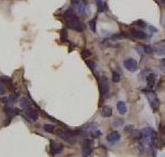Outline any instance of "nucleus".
<instances>
[{"mask_svg":"<svg viewBox=\"0 0 165 157\" xmlns=\"http://www.w3.org/2000/svg\"><path fill=\"white\" fill-rule=\"evenodd\" d=\"M57 135L65 142L70 143V144H75L77 142V134L73 131H68V130H57Z\"/></svg>","mask_w":165,"mask_h":157,"instance_id":"nucleus-1","label":"nucleus"},{"mask_svg":"<svg viewBox=\"0 0 165 157\" xmlns=\"http://www.w3.org/2000/svg\"><path fill=\"white\" fill-rule=\"evenodd\" d=\"M141 135H142V140L145 141L150 145H152L153 142L155 141V138L157 137L156 132L152 128H144L141 131Z\"/></svg>","mask_w":165,"mask_h":157,"instance_id":"nucleus-2","label":"nucleus"},{"mask_svg":"<svg viewBox=\"0 0 165 157\" xmlns=\"http://www.w3.org/2000/svg\"><path fill=\"white\" fill-rule=\"evenodd\" d=\"M66 27L68 29H72L74 31H77V32H81L84 30V25L80 22L79 19H77L75 15H73L72 18L67 19L66 21Z\"/></svg>","mask_w":165,"mask_h":157,"instance_id":"nucleus-3","label":"nucleus"},{"mask_svg":"<svg viewBox=\"0 0 165 157\" xmlns=\"http://www.w3.org/2000/svg\"><path fill=\"white\" fill-rule=\"evenodd\" d=\"M93 151H94V142L89 138L84 140L83 145H81V155H83V157H89Z\"/></svg>","mask_w":165,"mask_h":157,"instance_id":"nucleus-4","label":"nucleus"},{"mask_svg":"<svg viewBox=\"0 0 165 157\" xmlns=\"http://www.w3.org/2000/svg\"><path fill=\"white\" fill-rule=\"evenodd\" d=\"M144 92H146V99L149 100V102H150V105H151L153 111H156V110L160 108V100L156 98L155 94H154L153 91L147 89V91L144 90Z\"/></svg>","mask_w":165,"mask_h":157,"instance_id":"nucleus-5","label":"nucleus"},{"mask_svg":"<svg viewBox=\"0 0 165 157\" xmlns=\"http://www.w3.org/2000/svg\"><path fill=\"white\" fill-rule=\"evenodd\" d=\"M100 91H101V96L104 99H107L110 94V88H109V81L107 77H101L100 80Z\"/></svg>","mask_w":165,"mask_h":157,"instance_id":"nucleus-6","label":"nucleus"},{"mask_svg":"<svg viewBox=\"0 0 165 157\" xmlns=\"http://www.w3.org/2000/svg\"><path fill=\"white\" fill-rule=\"evenodd\" d=\"M123 66L124 68L129 71H136L138 69V63L137 61L134 59V58H127V59H124V62H123Z\"/></svg>","mask_w":165,"mask_h":157,"instance_id":"nucleus-7","label":"nucleus"},{"mask_svg":"<svg viewBox=\"0 0 165 157\" xmlns=\"http://www.w3.org/2000/svg\"><path fill=\"white\" fill-rule=\"evenodd\" d=\"M50 148H51V153L53 155H57V154H61L63 152V145L53 141V140L50 142Z\"/></svg>","mask_w":165,"mask_h":157,"instance_id":"nucleus-8","label":"nucleus"},{"mask_svg":"<svg viewBox=\"0 0 165 157\" xmlns=\"http://www.w3.org/2000/svg\"><path fill=\"white\" fill-rule=\"evenodd\" d=\"M24 114H25V117H28L29 119L31 120V121H37L39 119V113L37 110H34L32 107H30L28 109L24 110Z\"/></svg>","mask_w":165,"mask_h":157,"instance_id":"nucleus-9","label":"nucleus"},{"mask_svg":"<svg viewBox=\"0 0 165 157\" xmlns=\"http://www.w3.org/2000/svg\"><path fill=\"white\" fill-rule=\"evenodd\" d=\"M120 137H121L120 134H119L118 132H116V131H113V132H111V133H109L108 135H107L106 140H107L110 144H116L117 142H119Z\"/></svg>","mask_w":165,"mask_h":157,"instance_id":"nucleus-10","label":"nucleus"},{"mask_svg":"<svg viewBox=\"0 0 165 157\" xmlns=\"http://www.w3.org/2000/svg\"><path fill=\"white\" fill-rule=\"evenodd\" d=\"M155 81H156V76L154 74H150L146 76V87L149 90H152L155 86Z\"/></svg>","mask_w":165,"mask_h":157,"instance_id":"nucleus-11","label":"nucleus"},{"mask_svg":"<svg viewBox=\"0 0 165 157\" xmlns=\"http://www.w3.org/2000/svg\"><path fill=\"white\" fill-rule=\"evenodd\" d=\"M131 34H132V36H133V38H138V40H146V38H147L146 33L145 32H143L142 30H136V29H132Z\"/></svg>","mask_w":165,"mask_h":157,"instance_id":"nucleus-12","label":"nucleus"},{"mask_svg":"<svg viewBox=\"0 0 165 157\" xmlns=\"http://www.w3.org/2000/svg\"><path fill=\"white\" fill-rule=\"evenodd\" d=\"M78 12H79L81 15L88 14V3H87L86 1H83V2H79V3H78Z\"/></svg>","mask_w":165,"mask_h":157,"instance_id":"nucleus-13","label":"nucleus"},{"mask_svg":"<svg viewBox=\"0 0 165 157\" xmlns=\"http://www.w3.org/2000/svg\"><path fill=\"white\" fill-rule=\"evenodd\" d=\"M153 52L156 55L165 56V44H156L154 48H153Z\"/></svg>","mask_w":165,"mask_h":157,"instance_id":"nucleus-14","label":"nucleus"},{"mask_svg":"<svg viewBox=\"0 0 165 157\" xmlns=\"http://www.w3.org/2000/svg\"><path fill=\"white\" fill-rule=\"evenodd\" d=\"M117 110L120 114H126L127 113V105L124 101H119L117 103Z\"/></svg>","mask_w":165,"mask_h":157,"instance_id":"nucleus-15","label":"nucleus"},{"mask_svg":"<svg viewBox=\"0 0 165 157\" xmlns=\"http://www.w3.org/2000/svg\"><path fill=\"white\" fill-rule=\"evenodd\" d=\"M101 115L104 118H109L112 115V109L109 107V105H104L103 109H101Z\"/></svg>","mask_w":165,"mask_h":157,"instance_id":"nucleus-16","label":"nucleus"},{"mask_svg":"<svg viewBox=\"0 0 165 157\" xmlns=\"http://www.w3.org/2000/svg\"><path fill=\"white\" fill-rule=\"evenodd\" d=\"M20 107H21V109H28L31 107V102H30V100L28 98H25V97H22L21 99H20Z\"/></svg>","mask_w":165,"mask_h":157,"instance_id":"nucleus-17","label":"nucleus"},{"mask_svg":"<svg viewBox=\"0 0 165 157\" xmlns=\"http://www.w3.org/2000/svg\"><path fill=\"white\" fill-rule=\"evenodd\" d=\"M165 145V141H163L162 138H155V141L153 142V144H152L151 146H154V147L156 148H162L163 146Z\"/></svg>","mask_w":165,"mask_h":157,"instance_id":"nucleus-18","label":"nucleus"},{"mask_svg":"<svg viewBox=\"0 0 165 157\" xmlns=\"http://www.w3.org/2000/svg\"><path fill=\"white\" fill-rule=\"evenodd\" d=\"M1 81L2 82H5L6 85H8V87H9V89H12L13 88V84H12V79L11 78H9V77H1Z\"/></svg>","mask_w":165,"mask_h":157,"instance_id":"nucleus-19","label":"nucleus"},{"mask_svg":"<svg viewBox=\"0 0 165 157\" xmlns=\"http://www.w3.org/2000/svg\"><path fill=\"white\" fill-rule=\"evenodd\" d=\"M131 137H133L136 141H141L142 140L141 131H133L131 133Z\"/></svg>","mask_w":165,"mask_h":157,"instance_id":"nucleus-20","label":"nucleus"},{"mask_svg":"<svg viewBox=\"0 0 165 157\" xmlns=\"http://www.w3.org/2000/svg\"><path fill=\"white\" fill-rule=\"evenodd\" d=\"M54 125L53 124H44L43 125V130H44V132H46V133H52L53 131H54Z\"/></svg>","mask_w":165,"mask_h":157,"instance_id":"nucleus-21","label":"nucleus"},{"mask_svg":"<svg viewBox=\"0 0 165 157\" xmlns=\"http://www.w3.org/2000/svg\"><path fill=\"white\" fill-rule=\"evenodd\" d=\"M73 15H75V14H74V10L72 9V8H68V9H67L65 12H64V18H65L66 20L70 19V18H72Z\"/></svg>","mask_w":165,"mask_h":157,"instance_id":"nucleus-22","label":"nucleus"},{"mask_svg":"<svg viewBox=\"0 0 165 157\" xmlns=\"http://www.w3.org/2000/svg\"><path fill=\"white\" fill-rule=\"evenodd\" d=\"M127 34L126 33H118V34H114L111 36L112 40H123V38H127Z\"/></svg>","mask_w":165,"mask_h":157,"instance_id":"nucleus-23","label":"nucleus"},{"mask_svg":"<svg viewBox=\"0 0 165 157\" xmlns=\"http://www.w3.org/2000/svg\"><path fill=\"white\" fill-rule=\"evenodd\" d=\"M111 79H112L113 82H119V81H120V74L117 73V71H112Z\"/></svg>","mask_w":165,"mask_h":157,"instance_id":"nucleus-24","label":"nucleus"},{"mask_svg":"<svg viewBox=\"0 0 165 157\" xmlns=\"http://www.w3.org/2000/svg\"><path fill=\"white\" fill-rule=\"evenodd\" d=\"M89 28L93 32H96V18L89 21Z\"/></svg>","mask_w":165,"mask_h":157,"instance_id":"nucleus-25","label":"nucleus"},{"mask_svg":"<svg viewBox=\"0 0 165 157\" xmlns=\"http://www.w3.org/2000/svg\"><path fill=\"white\" fill-rule=\"evenodd\" d=\"M90 55H91V53H90L89 50H83V52H81V56H83V58H88Z\"/></svg>","mask_w":165,"mask_h":157,"instance_id":"nucleus-26","label":"nucleus"},{"mask_svg":"<svg viewBox=\"0 0 165 157\" xmlns=\"http://www.w3.org/2000/svg\"><path fill=\"white\" fill-rule=\"evenodd\" d=\"M97 3V7H98V11L99 12H104V1L101 0V1H99V2H96Z\"/></svg>","mask_w":165,"mask_h":157,"instance_id":"nucleus-27","label":"nucleus"},{"mask_svg":"<svg viewBox=\"0 0 165 157\" xmlns=\"http://www.w3.org/2000/svg\"><path fill=\"white\" fill-rule=\"evenodd\" d=\"M133 131H134V126H133V125H127V126L124 128V132H127V133L131 134Z\"/></svg>","mask_w":165,"mask_h":157,"instance_id":"nucleus-28","label":"nucleus"},{"mask_svg":"<svg viewBox=\"0 0 165 157\" xmlns=\"http://www.w3.org/2000/svg\"><path fill=\"white\" fill-rule=\"evenodd\" d=\"M143 48H144V54H151V53H153V48H152L151 46L144 45Z\"/></svg>","mask_w":165,"mask_h":157,"instance_id":"nucleus-29","label":"nucleus"},{"mask_svg":"<svg viewBox=\"0 0 165 157\" xmlns=\"http://www.w3.org/2000/svg\"><path fill=\"white\" fill-rule=\"evenodd\" d=\"M160 69L162 70V73H163V74H165V58L161 59V62H160Z\"/></svg>","mask_w":165,"mask_h":157,"instance_id":"nucleus-30","label":"nucleus"},{"mask_svg":"<svg viewBox=\"0 0 165 157\" xmlns=\"http://www.w3.org/2000/svg\"><path fill=\"white\" fill-rule=\"evenodd\" d=\"M160 134L162 137L165 138V125L164 124H160Z\"/></svg>","mask_w":165,"mask_h":157,"instance_id":"nucleus-31","label":"nucleus"},{"mask_svg":"<svg viewBox=\"0 0 165 157\" xmlns=\"http://www.w3.org/2000/svg\"><path fill=\"white\" fill-rule=\"evenodd\" d=\"M122 124H123V121L121 119H116L113 121V125H114V126H121Z\"/></svg>","mask_w":165,"mask_h":157,"instance_id":"nucleus-32","label":"nucleus"},{"mask_svg":"<svg viewBox=\"0 0 165 157\" xmlns=\"http://www.w3.org/2000/svg\"><path fill=\"white\" fill-rule=\"evenodd\" d=\"M5 92H6L5 86H4L2 84H1V82H0V96H4V95H5Z\"/></svg>","mask_w":165,"mask_h":157,"instance_id":"nucleus-33","label":"nucleus"},{"mask_svg":"<svg viewBox=\"0 0 165 157\" xmlns=\"http://www.w3.org/2000/svg\"><path fill=\"white\" fill-rule=\"evenodd\" d=\"M93 136H94V137H98V136H100V131H98V130H96V131H93Z\"/></svg>","mask_w":165,"mask_h":157,"instance_id":"nucleus-34","label":"nucleus"},{"mask_svg":"<svg viewBox=\"0 0 165 157\" xmlns=\"http://www.w3.org/2000/svg\"><path fill=\"white\" fill-rule=\"evenodd\" d=\"M136 51H137L139 54H144V48H143V46H141V47H136Z\"/></svg>","mask_w":165,"mask_h":157,"instance_id":"nucleus-35","label":"nucleus"},{"mask_svg":"<svg viewBox=\"0 0 165 157\" xmlns=\"http://www.w3.org/2000/svg\"><path fill=\"white\" fill-rule=\"evenodd\" d=\"M72 3L73 5H77V3H79V0H71Z\"/></svg>","mask_w":165,"mask_h":157,"instance_id":"nucleus-36","label":"nucleus"},{"mask_svg":"<svg viewBox=\"0 0 165 157\" xmlns=\"http://www.w3.org/2000/svg\"><path fill=\"white\" fill-rule=\"evenodd\" d=\"M162 2H163V3L165 5V0H162Z\"/></svg>","mask_w":165,"mask_h":157,"instance_id":"nucleus-37","label":"nucleus"},{"mask_svg":"<svg viewBox=\"0 0 165 157\" xmlns=\"http://www.w3.org/2000/svg\"><path fill=\"white\" fill-rule=\"evenodd\" d=\"M99 1H101V0H96V2H99Z\"/></svg>","mask_w":165,"mask_h":157,"instance_id":"nucleus-38","label":"nucleus"}]
</instances>
